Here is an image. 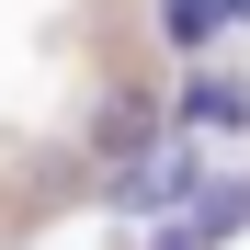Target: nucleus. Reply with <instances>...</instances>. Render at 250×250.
<instances>
[{"label": "nucleus", "instance_id": "nucleus-2", "mask_svg": "<svg viewBox=\"0 0 250 250\" xmlns=\"http://www.w3.org/2000/svg\"><path fill=\"white\" fill-rule=\"evenodd\" d=\"M182 125H205V137H239V125H250V80L193 57V80H182Z\"/></svg>", "mask_w": 250, "mask_h": 250}, {"label": "nucleus", "instance_id": "nucleus-6", "mask_svg": "<svg viewBox=\"0 0 250 250\" xmlns=\"http://www.w3.org/2000/svg\"><path fill=\"white\" fill-rule=\"evenodd\" d=\"M159 250H205V239H193V228H171V239H159Z\"/></svg>", "mask_w": 250, "mask_h": 250}, {"label": "nucleus", "instance_id": "nucleus-3", "mask_svg": "<svg viewBox=\"0 0 250 250\" xmlns=\"http://www.w3.org/2000/svg\"><path fill=\"white\" fill-rule=\"evenodd\" d=\"M182 228H193L205 250H216V239H239V228H250V182H205V193L182 205Z\"/></svg>", "mask_w": 250, "mask_h": 250}, {"label": "nucleus", "instance_id": "nucleus-4", "mask_svg": "<svg viewBox=\"0 0 250 250\" xmlns=\"http://www.w3.org/2000/svg\"><path fill=\"white\" fill-rule=\"evenodd\" d=\"M159 34H171L182 57H205V46L228 34V0H159Z\"/></svg>", "mask_w": 250, "mask_h": 250}, {"label": "nucleus", "instance_id": "nucleus-7", "mask_svg": "<svg viewBox=\"0 0 250 250\" xmlns=\"http://www.w3.org/2000/svg\"><path fill=\"white\" fill-rule=\"evenodd\" d=\"M228 23H250V0H228Z\"/></svg>", "mask_w": 250, "mask_h": 250}, {"label": "nucleus", "instance_id": "nucleus-5", "mask_svg": "<svg viewBox=\"0 0 250 250\" xmlns=\"http://www.w3.org/2000/svg\"><path fill=\"white\" fill-rule=\"evenodd\" d=\"M103 148L137 159V148H148V103H114V114H103Z\"/></svg>", "mask_w": 250, "mask_h": 250}, {"label": "nucleus", "instance_id": "nucleus-1", "mask_svg": "<svg viewBox=\"0 0 250 250\" xmlns=\"http://www.w3.org/2000/svg\"><path fill=\"white\" fill-rule=\"evenodd\" d=\"M193 193H205L193 148H159V159H125V171H114V205H137V216H182Z\"/></svg>", "mask_w": 250, "mask_h": 250}]
</instances>
